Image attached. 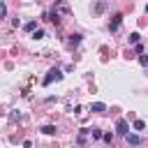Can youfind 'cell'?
Segmentation results:
<instances>
[{
	"mask_svg": "<svg viewBox=\"0 0 148 148\" xmlns=\"http://www.w3.org/2000/svg\"><path fill=\"white\" fill-rule=\"evenodd\" d=\"M88 134H90V130H86V127H83V130H81V132H79V136H76V139H79V143H83V141H86V136H88Z\"/></svg>",
	"mask_w": 148,
	"mask_h": 148,
	"instance_id": "cell-11",
	"label": "cell"
},
{
	"mask_svg": "<svg viewBox=\"0 0 148 148\" xmlns=\"http://www.w3.org/2000/svg\"><path fill=\"white\" fill-rule=\"evenodd\" d=\"M136 42H139V32H132L130 35V44H136Z\"/></svg>",
	"mask_w": 148,
	"mask_h": 148,
	"instance_id": "cell-14",
	"label": "cell"
},
{
	"mask_svg": "<svg viewBox=\"0 0 148 148\" xmlns=\"http://www.w3.org/2000/svg\"><path fill=\"white\" fill-rule=\"evenodd\" d=\"M58 14H69V7L65 5V2H56V7H53Z\"/></svg>",
	"mask_w": 148,
	"mask_h": 148,
	"instance_id": "cell-6",
	"label": "cell"
},
{
	"mask_svg": "<svg viewBox=\"0 0 148 148\" xmlns=\"http://www.w3.org/2000/svg\"><path fill=\"white\" fill-rule=\"evenodd\" d=\"M139 62H141V65H143V67H148V53H143V56H141V58H139Z\"/></svg>",
	"mask_w": 148,
	"mask_h": 148,
	"instance_id": "cell-16",
	"label": "cell"
},
{
	"mask_svg": "<svg viewBox=\"0 0 148 148\" xmlns=\"http://www.w3.org/2000/svg\"><path fill=\"white\" fill-rule=\"evenodd\" d=\"M120 23H123V14H116V16H113V21L109 23V30H111V32H116V30L120 28Z\"/></svg>",
	"mask_w": 148,
	"mask_h": 148,
	"instance_id": "cell-3",
	"label": "cell"
},
{
	"mask_svg": "<svg viewBox=\"0 0 148 148\" xmlns=\"http://www.w3.org/2000/svg\"><path fill=\"white\" fill-rule=\"evenodd\" d=\"M90 134H92V139H102V130H99V127H92Z\"/></svg>",
	"mask_w": 148,
	"mask_h": 148,
	"instance_id": "cell-12",
	"label": "cell"
},
{
	"mask_svg": "<svg viewBox=\"0 0 148 148\" xmlns=\"http://www.w3.org/2000/svg\"><path fill=\"white\" fill-rule=\"evenodd\" d=\"M132 127H134L136 132H143V130H146V123H143V120H134V123H132Z\"/></svg>",
	"mask_w": 148,
	"mask_h": 148,
	"instance_id": "cell-9",
	"label": "cell"
},
{
	"mask_svg": "<svg viewBox=\"0 0 148 148\" xmlns=\"http://www.w3.org/2000/svg\"><path fill=\"white\" fill-rule=\"evenodd\" d=\"M79 44H81V35H69L67 46H79Z\"/></svg>",
	"mask_w": 148,
	"mask_h": 148,
	"instance_id": "cell-7",
	"label": "cell"
},
{
	"mask_svg": "<svg viewBox=\"0 0 148 148\" xmlns=\"http://www.w3.org/2000/svg\"><path fill=\"white\" fill-rule=\"evenodd\" d=\"M5 14H7V7H5V2H0V18H5Z\"/></svg>",
	"mask_w": 148,
	"mask_h": 148,
	"instance_id": "cell-18",
	"label": "cell"
},
{
	"mask_svg": "<svg viewBox=\"0 0 148 148\" xmlns=\"http://www.w3.org/2000/svg\"><path fill=\"white\" fill-rule=\"evenodd\" d=\"M127 132H130V125H127V120H125V118H118V120H116V134L125 136Z\"/></svg>",
	"mask_w": 148,
	"mask_h": 148,
	"instance_id": "cell-2",
	"label": "cell"
},
{
	"mask_svg": "<svg viewBox=\"0 0 148 148\" xmlns=\"http://www.w3.org/2000/svg\"><path fill=\"white\" fill-rule=\"evenodd\" d=\"M32 37H35V39H42V37H44V30H42V28L32 30Z\"/></svg>",
	"mask_w": 148,
	"mask_h": 148,
	"instance_id": "cell-13",
	"label": "cell"
},
{
	"mask_svg": "<svg viewBox=\"0 0 148 148\" xmlns=\"http://www.w3.org/2000/svg\"><path fill=\"white\" fill-rule=\"evenodd\" d=\"M125 141H127L130 146H139V143H141V136H136V134H130V132H127V134H125Z\"/></svg>",
	"mask_w": 148,
	"mask_h": 148,
	"instance_id": "cell-4",
	"label": "cell"
},
{
	"mask_svg": "<svg viewBox=\"0 0 148 148\" xmlns=\"http://www.w3.org/2000/svg\"><path fill=\"white\" fill-rule=\"evenodd\" d=\"M60 79H62V72H60L58 67H53V69H51V72L44 76V81H42V83H44V86H51L53 81H60Z\"/></svg>",
	"mask_w": 148,
	"mask_h": 148,
	"instance_id": "cell-1",
	"label": "cell"
},
{
	"mask_svg": "<svg viewBox=\"0 0 148 148\" xmlns=\"http://www.w3.org/2000/svg\"><path fill=\"white\" fill-rule=\"evenodd\" d=\"M104 9H106V0H99V2L95 5V14H102Z\"/></svg>",
	"mask_w": 148,
	"mask_h": 148,
	"instance_id": "cell-8",
	"label": "cell"
},
{
	"mask_svg": "<svg viewBox=\"0 0 148 148\" xmlns=\"http://www.w3.org/2000/svg\"><path fill=\"white\" fill-rule=\"evenodd\" d=\"M102 139H104L106 143H111V141H113V134H111V132H106V134H102Z\"/></svg>",
	"mask_w": 148,
	"mask_h": 148,
	"instance_id": "cell-15",
	"label": "cell"
},
{
	"mask_svg": "<svg viewBox=\"0 0 148 148\" xmlns=\"http://www.w3.org/2000/svg\"><path fill=\"white\" fill-rule=\"evenodd\" d=\"M146 12H148V5H146Z\"/></svg>",
	"mask_w": 148,
	"mask_h": 148,
	"instance_id": "cell-19",
	"label": "cell"
},
{
	"mask_svg": "<svg viewBox=\"0 0 148 148\" xmlns=\"http://www.w3.org/2000/svg\"><path fill=\"white\" fill-rule=\"evenodd\" d=\"M37 28V21H30V23H25V30H35Z\"/></svg>",
	"mask_w": 148,
	"mask_h": 148,
	"instance_id": "cell-17",
	"label": "cell"
},
{
	"mask_svg": "<svg viewBox=\"0 0 148 148\" xmlns=\"http://www.w3.org/2000/svg\"><path fill=\"white\" fill-rule=\"evenodd\" d=\"M81 148H86V146H81Z\"/></svg>",
	"mask_w": 148,
	"mask_h": 148,
	"instance_id": "cell-20",
	"label": "cell"
},
{
	"mask_svg": "<svg viewBox=\"0 0 148 148\" xmlns=\"http://www.w3.org/2000/svg\"><path fill=\"white\" fill-rule=\"evenodd\" d=\"M90 111H95V113H104L106 106H104L102 102H92V104H90Z\"/></svg>",
	"mask_w": 148,
	"mask_h": 148,
	"instance_id": "cell-5",
	"label": "cell"
},
{
	"mask_svg": "<svg viewBox=\"0 0 148 148\" xmlns=\"http://www.w3.org/2000/svg\"><path fill=\"white\" fill-rule=\"evenodd\" d=\"M42 132L51 136V134H56V125H44V127H42Z\"/></svg>",
	"mask_w": 148,
	"mask_h": 148,
	"instance_id": "cell-10",
	"label": "cell"
}]
</instances>
